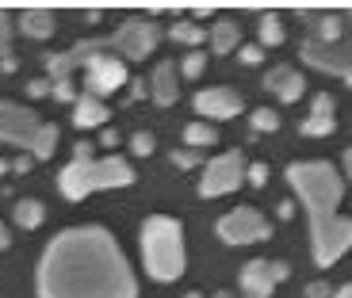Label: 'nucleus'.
Returning <instances> with one entry per match:
<instances>
[{
    "label": "nucleus",
    "mask_w": 352,
    "mask_h": 298,
    "mask_svg": "<svg viewBox=\"0 0 352 298\" xmlns=\"http://www.w3.org/2000/svg\"><path fill=\"white\" fill-rule=\"evenodd\" d=\"M142 260L146 272L157 283H173L188 268V249H184V229L168 214H153L142 222Z\"/></svg>",
    "instance_id": "3"
},
{
    "label": "nucleus",
    "mask_w": 352,
    "mask_h": 298,
    "mask_svg": "<svg viewBox=\"0 0 352 298\" xmlns=\"http://www.w3.org/2000/svg\"><path fill=\"white\" fill-rule=\"evenodd\" d=\"M73 123L85 126V130H88V126H104V123H107V104L85 92V96L73 104Z\"/></svg>",
    "instance_id": "18"
},
{
    "label": "nucleus",
    "mask_w": 352,
    "mask_h": 298,
    "mask_svg": "<svg viewBox=\"0 0 352 298\" xmlns=\"http://www.w3.org/2000/svg\"><path fill=\"white\" fill-rule=\"evenodd\" d=\"M344 84H349V88H352V69H349V73H344Z\"/></svg>",
    "instance_id": "46"
},
{
    "label": "nucleus",
    "mask_w": 352,
    "mask_h": 298,
    "mask_svg": "<svg viewBox=\"0 0 352 298\" xmlns=\"http://www.w3.org/2000/svg\"><path fill=\"white\" fill-rule=\"evenodd\" d=\"M341 168H344V180H352V149H344V161H341Z\"/></svg>",
    "instance_id": "40"
},
{
    "label": "nucleus",
    "mask_w": 352,
    "mask_h": 298,
    "mask_svg": "<svg viewBox=\"0 0 352 298\" xmlns=\"http://www.w3.org/2000/svg\"><path fill=\"white\" fill-rule=\"evenodd\" d=\"M214 298H234V295H230V290H219V295H214Z\"/></svg>",
    "instance_id": "47"
},
{
    "label": "nucleus",
    "mask_w": 352,
    "mask_h": 298,
    "mask_svg": "<svg viewBox=\"0 0 352 298\" xmlns=\"http://www.w3.org/2000/svg\"><path fill=\"white\" fill-rule=\"evenodd\" d=\"M19 31H23L27 38H50L54 35V16L43 8H31L19 16Z\"/></svg>",
    "instance_id": "19"
},
{
    "label": "nucleus",
    "mask_w": 352,
    "mask_h": 298,
    "mask_svg": "<svg viewBox=\"0 0 352 298\" xmlns=\"http://www.w3.org/2000/svg\"><path fill=\"white\" fill-rule=\"evenodd\" d=\"M249 123H253L256 134H272V130H280V115H276V107H256L249 115Z\"/></svg>",
    "instance_id": "26"
},
{
    "label": "nucleus",
    "mask_w": 352,
    "mask_h": 298,
    "mask_svg": "<svg viewBox=\"0 0 352 298\" xmlns=\"http://www.w3.org/2000/svg\"><path fill=\"white\" fill-rule=\"evenodd\" d=\"M54 100H62V104H77V88H73V80H54V92H50Z\"/></svg>",
    "instance_id": "30"
},
{
    "label": "nucleus",
    "mask_w": 352,
    "mask_h": 298,
    "mask_svg": "<svg viewBox=\"0 0 352 298\" xmlns=\"http://www.w3.org/2000/svg\"><path fill=\"white\" fill-rule=\"evenodd\" d=\"M287 184L310 214V253L318 268L337 264L352 249V218L337 214L344 199V176L329 161H295L287 165Z\"/></svg>",
    "instance_id": "2"
},
{
    "label": "nucleus",
    "mask_w": 352,
    "mask_h": 298,
    "mask_svg": "<svg viewBox=\"0 0 352 298\" xmlns=\"http://www.w3.org/2000/svg\"><path fill=\"white\" fill-rule=\"evenodd\" d=\"M173 165L176 168H199L203 165V149H176V153H173Z\"/></svg>",
    "instance_id": "29"
},
{
    "label": "nucleus",
    "mask_w": 352,
    "mask_h": 298,
    "mask_svg": "<svg viewBox=\"0 0 352 298\" xmlns=\"http://www.w3.org/2000/svg\"><path fill=\"white\" fill-rule=\"evenodd\" d=\"M38 298H138V283L104 226H73L38 260Z\"/></svg>",
    "instance_id": "1"
},
{
    "label": "nucleus",
    "mask_w": 352,
    "mask_h": 298,
    "mask_svg": "<svg viewBox=\"0 0 352 298\" xmlns=\"http://www.w3.org/2000/svg\"><path fill=\"white\" fill-rule=\"evenodd\" d=\"M295 214V203H280V218H291Z\"/></svg>",
    "instance_id": "42"
},
{
    "label": "nucleus",
    "mask_w": 352,
    "mask_h": 298,
    "mask_svg": "<svg viewBox=\"0 0 352 298\" xmlns=\"http://www.w3.org/2000/svg\"><path fill=\"white\" fill-rule=\"evenodd\" d=\"M264 88L276 92V100H283V104H295V100L302 96V88H307V77H299L291 65H276V69L264 77Z\"/></svg>",
    "instance_id": "15"
},
{
    "label": "nucleus",
    "mask_w": 352,
    "mask_h": 298,
    "mask_svg": "<svg viewBox=\"0 0 352 298\" xmlns=\"http://www.w3.org/2000/svg\"><path fill=\"white\" fill-rule=\"evenodd\" d=\"M146 92H150V84H146V80H134V84H131V96H134V100L146 96Z\"/></svg>",
    "instance_id": "38"
},
{
    "label": "nucleus",
    "mask_w": 352,
    "mask_h": 298,
    "mask_svg": "<svg viewBox=\"0 0 352 298\" xmlns=\"http://www.w3.org/2000/svg\"><path fill=\"white\" fill-rule=\"evenodd\" d=\"M287 275L291 268L283 260H249L241 268V290H245V298H268L276 283L287 279Z\"/></svg>",
    "instance_id": "10"
},
{
    "label": "nucleus",
    "mask_w": 352,
    "mask_h": 298,
    "mask_svg": "<svg viewBox=\"0 0 352 298\" xmlns=\"http://www.w3.org/2000/svg\"><path fill=\"white\" fill-rule=\"evenodd\" d=\"M104 50H111L107 38H85V43H77L69 54H50V58H46V73H50V80H69V73L77 69V65L85 69V65Z\"/></svg>",
    "instance_id": "11"
},
{
    "label": "nucleus",
    "mask_w": 352,
    "mask_h": 298,
    "mask_svg": "<svg viewBox=\"0 0 352 298\" xmlns=\"http://www.w3.org/2000/svg\"><path fill=\"white\" fill-rule=\"evenodd\" d=\"M238 38H241V31H238V23H234V19H219V23L211 27L214 54H230L234 46H238Z\"/></svg>",
    "instance_id": "20"
},
{
    "label": "nucleus",
    "mask_w": 352,
    "mask_h": 298,
    "mask_svg": "<svg viewBox=\"0 0 352 298\" xmlns=\"http://www.w3.org/2000/svg\"><path fill=\"white\" fill-rule=\"evenodd\" d=\"M126 80H131V77H126V62L119 58V54H111V50L96 54V58L85 65V92H88V96H96V100L119 92Z\"/></svg>",
    "instance_id": "8"
},
{
    "label": "nucleus",
    "mask_w": 352,
    "mask_h": 298,
    "mask_svg": "<svg viewBox=\"0 0 352 298\" xmlns=\"http://www.w3.org/2000/svg\"><path fill=\"white\" fill-rule=\"evenodd\" d=\"M195 111L203 115V119H214V123H222V119H234V115H241V96L234 92V88H203V92H195Z\"/></svg>",
    "instance_id": "12"
},
{
    "label": "nucleus",
    "mask_w": 352,
    "mask_h": 298,
    "mask_svg": "<svg viewBox=\"0 0 352 298\" xmlns=\"http://www.w3.org/2000/svg\"><path fill=\"white\" fill-rule=\"evenodd\" d=\"M168 38H173V43H180V46H199L203 43V27L192 23V19H180V23L168 27Z\"/></svg>",
    "instance_id": "24"
},
{
    "label": "nucleus",
    "mask_w": 352,
    "mask_h": 298,
    "mask_svg": "<svg viewBox=\"0 0 352 298\" xmlns=\"http://www.w3.org/2000/svg\"><path fill=\"white\" fill-rule=\"evenodd\" d=\"M302 138H326V134L337 130V115H333V96L329 92H318L314 104H310V115L302 119Z\"/></svg>",
    "instance_id": "14"
},
{
    "label": "nucleus",
    "mask_w": 352,
    "mask_h": 298,
    "mask_svg": "<svg viewBox=\"0 0 352 298\" xmlns=\"http://www.w3.org/2000/svg\"><path fill=\"white\" fill-rule=\"evenodd\" d=\"M157 43H161V27L150 23V19H126V23L107 38L111 54H119L123 62H142V58H150Z\"/></svg>",
    "instance_id": "6"
},
{
    "label": "nucleus",
    "mask_w": 352,
    "mask_h": 298,
    "mask_svg": "<svg viewBox=\"0 0 352 298\" xmlns=\"http://www.w3.org/2000/svg\"><path fill=\"white\" fill-rule=\"evenodd\" d=\"M8 43H12V19L8 12H0V58L8 54Z\"/></svg>",
    "instance_id": "32"
},
{
    "label": "nucleus",
    "mask_w": 352,
    "mask_h": 298,
    "mask_svg": "<svg viewBox=\"0 0 352 298\" xmlns=\"http://www.w3.org/2000/svg\"><path fill=\"white\" fill-rule=\"evenodd\" d=\"M0 69H4V73H16V58H12V54H4V58H0Z\"/></svg>",
    "instance_id": "41"
},
{
    "label": "nucleus",
    "mask_w": 352,
    "mask_h": 298,
    "mask_svg": "<svg viewBox=\"0 0 352 298\" xmlns=\"http://www.w3.org/2000/svg\"><path fill=\"white\" fill-rule=\"evenodd\" d=\"M302 58H307V65H314V69H326V73H337V77H344V73L352 69V43H333V46H322V43H310L302 46Z\"/></svg>",
    "instance_id": "13"
},
{
    "label": "nucleus",
    "mask_w": 352,
    "mask_h": 298,
    "mask_svg": "<svg viewBox=\"0 0 352 298\" xmlns=\"http://www.w3.org/2000/svg\"><path fill=\"white\" fill-rule=\"evenodd\" d=\"M203 69H207V54H203V50H192V54H184V62H180V73H184V80L199 77Z\"/></svg>",
    "instance_id": "27"
},
{
    "label": "nucleus",
    "mask_w": 352,
    "mask_h": 298,
    "mask_svg": "<svg viewBox=\"0 0 352 298\" xmlns=\"http://www.w3.org/2000/svg\"><path fill=\"white\" fill-rule=\"evenodd\" d=\"M8 245H12V237H8V229L0 226V249H8Z\"/></svg>",
    "instance_id": "44"
},
{
    "label": "nucleus",
    "mask_w": 352,
    "mask_h": 298,
    "mask_svg": "<svg viewBox=\"0 0 352 298\" xmlns=\"http://www.w3.org/2000/svg\"><path fill=\"white\" fill-rule=\"evenodd\" d=\"M43 130L38 123V115L31 107H19L12 100H0V141H8V146H19V149H31Z\"/></svg>",
    "instance_id": "9"
},
{
    "label": "nucleus",
    "mask_w": 352,
    "mask_h": 298,
    "mask_svg": "<svg viewBox=\"0 0 352 298\" xmlns=\"http://www.w3.org/2000/svg\"><path fill=\"white\" fill-rule=\"evenodd\" d=\"M214 229H219V237L226 245H256V241L272 237V226H268V218L256 207H238V211L222 214Z\"/></svg>",
    "instance_id": "7"
},
{
    "label": "nucleus",
    "mask_w": 352,
    "mask_h": 298,
    "mask_svg": "<svg viewBox=\"0 0 352 298\" xmlns=\"http://www.w3.org/2000/svg\"><path fill=\"white\" fill-rule=\"evenodd\" d=\"M184 298H199V295H184Z\"/></svg>",
    "instance_id": "48"
},
{
    "label": "nucleus",
    "mask_w": 352,
    "mask_h": 298,
    "mask_svg": "<svg viewBox=\"0 0 352 298\" xmlns=\"http://www.w3.org/2000/svg\"><path fill=\"white\" fill-rule=\"evenodd\" d=\"M54 149H58V126H54V123H43V130H38L35 146H31V157L50 161V157H54Z\"/></svg>",
    "instance_id": "23"
},
{
    "label": "nucleus",
    "mask_w": 352,
    "mask_h": 298,
    "mask_svg": "<svg viewBox=\"0 0 352 298\" xmlns=\"http://www.w3.org/2000/svg\"><path fill=\"white\" fill-rule=\"evenodd\" d=\"M150 96L157 107H173L176 96H180V77H176V65L173 62H157L150 77Z\"/></svg>",
    "instance_id": "16"
},
{
    "label": "nucleus",
    "mask_w": 352,
    "mask_h": 298,
    "mask_svg": "<svg viewBox=\"0 0 352 298\" xmlns=\"http://www.w3.org/2000/svg\"><path fill=\"white\" fill-rule=\"evenodd\" d=\"M100 141H104V149H115V146H119V134H115V130H104V134H100Z\"/></svg>",
    "instance_id": "37"
},
{
    "label": "nucleus",
    "mask_w": 352,
    "mask_h": 298,
    "mask_svg": "<svg viewBox=\"0 0 352 298\" xmlns=\"http://www.w3.org/2000/svg\"><path fill=\"white\" fill-rule=\"evenodd\" d=\"M134 184V168L123 157H73L58 176V187L69 203L85 199L88 192H104V187H126Z\"/></svg>",
    "instance_id": "4"
},
{
    "label": "nucleus",
    "mask_w": 352,
    "mask_h": 298,
    "mask_svg": "<svg viewBox=\"0 0 352 298\" xmlns=\"http://www.w3.org/2000/svg\"><path fill=\"white\" fill-rule=\"evenodd\" d=\"M27 92H31V96H46V92H54V80H31Z\"/></svg>",
    "instance_id": "35"
},
{
    "label": "nucleus",
    "mask_w": 352,
    "mask_h": 298,
    "mask_svg": "<svg viewBox=\"0 0 352 298\" xmlns=\"http://www.w3.org/2000/svg\"><path fill=\"white\" fill-rule=\"evenodd\" d=\"M241 62H245V65H261L264 62V46H241Z\"/></svg>",
    "instance_id": "33"
},
{
    "label": "nucleus",
    "mask_w": 352,
    "mask_h": 298,
    "mask_svg": "<svg viewBox=\"0 0 352 298\" xmlns=\"http://www.w3.org/2000/svg\"><path fill=\"white\" fill-rule=\"evenodd\" d=\"M4 172H12V165H8V161H0V176H4Z\"/></svg>",
    "instance_id": "45"
},
{
    "label": "nucleus",
    "mask_w": 352,
    "mask_h": 298,
    "mask_svg": "<svg viewBox=\"0 0 352 298\" xmlns=\"http://www.w3.org/2000/svg\"><path fill=\"white\" fill-rule=\"evenodd\" d=\"M131 149H134V157H150L153 149H157V138H153L150 130H138L131 138Z\"/></svg>",
    "instance_id": "28"
},
{
    "label": "nucleus",
    "mask_w": 352,
    "mask_h": 298,
    "mask_svg": "<svg viewBox=\"0 0 352 298\" xmlns=\"http://www.w3.org/2000/svg\"><path fill=\"white\" fill-rule=\"evenodd\" d=\"M307 27H310V43H322V46H333L341 43L344 35V23L337 12H307Z\"/></svg>",
    "instance_id": "17"
},
{
    "label": "nucleus",
    "mask_w": 352,
    "mask_h": 298,
    "mask_svg": "<svg viewBox=\"0 0 352 298\" xmlns=\"http://www.w3.org/2000/svg\"><path fill=\"white\" fill-rule=\"evenodd\" d=\"M326 295H329V283H326V279L307 283V298H326Z\"/></svg>",
    "instance_id": "34"
},
{
    "label": "nucleus",
    "mask_w": 352,
    "mask_h": 298,
    "mask_svg": "<svg viewBox=\"0 0 352 298\" xmlns=\"http://www.w3.org/2000/svg\"><path fill=\"white\" fill-rule=\"evenodd\" d=\"M333 298H352V283H344V287H337Z\"/></svg>",
    "instance_id": "43"
},
{
    "label": "nucleus",
    "mask_w": 352,
    "mask_h": 298,
    "mask_svg": "<svg viewBox=\"0 0 352 298\" xmlns=\"http://www.w3.org/2000/svg\"><path fill=\"white\" fill-rule=\"evenodd\" d=\"M73 157H92V146H88V141H77V146H73Z\"/></svg>",
    "instance_id": "39"
},
{
    "label": "nucleus",
    "mask_w": 352,
    "mask_h": 298,
    "mask_svg": "<svg viewBox=\"0 0 352 298\" xmlns=\"http://www.w3.org/2000/svg\"><path fill=\"white\" fill-rule=\"evenodd\" d=\"M214 141H219V134H214L211 123H188L184 126V146L188 149H207V146H214Z\"/></svg>",
    "instance_id": "22"
},
{
    "label": "nucleus",
    "mask_w": 352,
    "mask_h": 298,
    "mask_svg": "<svg viewBox=\"0 0 352 298\" xmlns=\"http://www.w3.org/2000/svg\"><path fill=\"white\" fill-rule=\"evenodd\" d=\"M12 172H16V176L31 172V157H16V165H12Z\"/></svg>",
    "instance_id": "36"
},
{
    "label": "nucleus",
    "mask_w": 352,
    "mask_h": 298,
    "mask_svg": "<svg viewBox=\"0 0 352 298\" xmlns=\"http://www.w3.org/2000/svg\"><path fill=\"white\" fill-rule=\"evenodd\" d=\"M245 172H249L245 157H241L238 149H230V153L214 157L211 165H203L199 195H203V199H219V195L238 192V187H241V180H245Z\"/></svg>",
    "instance_id": "5"
},
{
    "label": "nucleus",
    "mask_w": 352,
    "mask_h": 298,
    "mask_svg": "<svg viewBox=\"0 0 352 298\" xmlns=\"http://www.w3.org/2000/svg\"><path fill=\"white\" fill-rule=\"evenodd\" d=\"M283 43V23L276 12H264L261 16V46H280Z\"/></svg>",
    "instance_id": "25"
},
{
    "label": "nucleus",
    "mask_w": 352,
    "mask_h": 298,
    "mask_svg": "<svg viewBox=\"0 0 352 298\" xmlns=\"http://www.w3.org/2000/svg\"><path fill=\"white\" fill-rule=\"evenodd\" d=\"M245 180H249L253 187H264V184H268V165L253 161V165H249V172H245Z\"/></svg>",
    "instance_id": "31"
},
{
    "label": "nucleus",
    "mask_w": 352,
    "mask_h": 298,
    "mask_svg": "<svg viewBox=\"0 0 352 298\" xmlns=\"http://www.w3.org/2000/svg\"><path fill=\"white\" fill-rule=\"evenodd\" d=\"M46 218V207L38 199H19L16 203V226L19 229H38Z\"/></svg>",
    "instance_id": "21"
}]
</instances>
